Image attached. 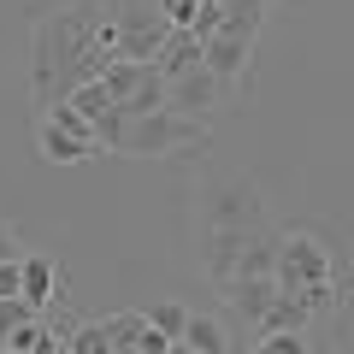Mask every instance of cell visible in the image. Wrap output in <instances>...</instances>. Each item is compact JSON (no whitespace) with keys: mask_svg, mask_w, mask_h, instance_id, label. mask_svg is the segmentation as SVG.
<instances>
[{"mask_svg":"<svg viewBox=\"0 0 354 354\" xmlns=\"http://www.w3.org/2000/svg\"><path fill=\"white\" fill-rule=\"evenodd\" d=\"M118 59V30H113V6L106 0H71L36 18L30 30V88L36 106L71 101L83 83H101V71Z\"/></svg>","mask_w":354,"mask_h":354,"instance_id":"1","label":"cell"},{"mask_svg":"<svg viewBox=\"0 0 354 354\" xmlns=\"http://www.w3.org/2000/svg\"><path fill=\"white\" fill-rule=\"evenodd\" d=\"M272 278H278V295H290L307 319H337L348 307V254L337 248L330 236L319 230H278V266H272Z\"/></svg>","mask_w":354,"mask_h":354,"instance_id":"2","label":"cell"},{"mask_svg":"<svg viewBox=\"0 0 354 354\" xmlns=\"http://www.w3.org/2000/svg\"><path fill=\"white\" fill-rule=\"evenodd\" d=\"M207 148H213V130L177 113L124 118V136H118V153H130V160H171V153H207Z\"/></svg>","mask_w":354,"mask_h":354,"instance_id":"3","label":"cell"},{"mask_svg":"<svg viewBox=\"0 0 354 354\" xmlns=\"http://www.w3.org/2000/svg\"><path fill=\"white\" fill-rule=\"evenodd\" d=\"M266 225V201L248 177H207L195 189V230H254Z\"/></svg>","mask_w":354,"mask_h":354,"instance_id":"4","label":"cell"},{"mask_svg":"<svg viewBox=\"0 0 354 354\" xmlns=\"http://www.w3.org/2000/svg\"><path fill=\"white\" fill-rule=\"evenodd\" d=\"M101 88H106V101H113L124 118H148V113H165V77H160V65L113 59V65L101 71Z\"/></svg>","mask_w":354,"mask_h":354,"instance_id":"5","label":"cell"},{"mask_svg":"<svg viewBox=\"0 0 354 354\" xmlns=\"http://www.w3.org/2000/svg\"><path fill=\"white\" fill-rule=\"evenodd\" d=\"M113 30H118V59H136V65H153L160 41L171 36L165 12L148 6V0H124V6H113Z\"/></svg>","mask_w":354,"mask_h":354,"instance_id":"6","label":"cell"},{"mask_svg":"<svg viewBox=\"0 0 354 354\" xmlns=\"http://www.w3.org/2000/svg\"><path fill=\"white\" fill-rule=\"evenodd\" d=\"M225 95H230V88L218 83L207 65H195V71H183V77L165 83V113L189 118V124H213V118L225 113Z\"/></svg>","mask_w":354,"mask_h":354,"instance_id":"7","label":"cell"},{"mask_svg":"<svg viewBox=\"0 0 354 354\" xmlns=\"http://www.w3.org/2000/svg\"><path fill=\"white\" fill-rule=\"evenodd\" d=\"M201 65L218 77L225 88H242L254 77V41L248 36H230V30H213L201 41Z\"/></svg>","mask_w":354,"mask_h":354,"instance_id":"8","label":"cell"},{"mask_svg":"<svg viewBox=\"0 0 354 354\" xmlns=\"http://www.w3.org/2000/svg\"><path fill=\"white\" fill-rule=\"evenodd\" d=\"M59 290H65V272L48 260V254H24V260H18V301L24 307L48 313V307L59 301Z\"/></svg>","mask_w":354,"mask_h":354,"instance_id":"9","label":"cell"},{"mask_svg":"<svg viewBox=\"0 0 354 354\" xmlns=\"http://www.w3.org/2000/svg\"><path fill=\"white\" fill-rule=\"evenodd\" d=\"M218 290H225L230 313L248 319L254 330H260V325H266V313L278 307V278H230V283H218Z\"/></svg>","mask_w":354,"mask_h":354,"instance_id":"10","label":"cell"},{"mask_svg":"<svg viewBox=\"0 0 354 354\" xmlns=\"http://www.w3.org/2000/svg\"><path fill=\"white\" fill-rule=\"evenodd\" d=\"M36 148H41L48 165H83V160L101 153V142H95V136H71V130H59V124L41 118V124H36Z\"/></svg>","mask_w":354,"mask_h":354,"instance_id":"11","label":"cell"},{"mask_svg":"<svg viewBox=\"0 0 354 354\" xmlns=\"http://www.w3.org/2000/svg\"><path fill=\"white\" fill-rule=\"evenodd\" d=\"M153 65H160L165 83L183 77V71H195V65H201V36H195V30H171V36L160 41V53H153Z\"/></svg>","mask_w":354,"mask_h":354,"instance_id":"12","label":"cell"},{"mask_svg":"<svg viewBox=\"0 0 354 354\" xmlns=\"http://www.w3.org/2000/svg\"><path fill=\"white\" fill-rule=\"evenodd\" d=\"M272 266H278V230L260 225L248 236V248H242V260H236V278H272Z\"/></svg>","mask_w":354,"mask_h":354,"instance_id":"13","label":"cell"},{"mask_svg":"<svg viewBox=\"0 0 354 354\" xmlns=\"http://www.w3.org/2000/svg\"><path fill=\"white\" fill-rule=\"evenodd\" d=\"M177 342H189V348H201V354H230V330H225L218 313H189V325H183Z\"/></svg>","mask_w":354,"mask_h":354,"instance_id":"14","label":"cell"},{"mask_svg":"<svg viewBox=\"0 0 354 354\" xmlns=\"http://www.w3.org/2000/svg\"><path fill=\"white\" fill-rule=\"evenodd\" d=\"M101 330H106V342H113V354H130V348H142V342L153 337L148 313H113V319H101Z\"/></svg>","mask_w":354,"mask_h":354,"instance_id":"15","label":"cell"},{"mask_svg":"<svg viewBox=\"0 0 354 354\" xmlns=\"http://www.w3.org/2000/svg\"><path fill=\"white\" fill-rule=\"evenodd\" d=\"M183 325H189V307H183V301H153L148 307V330H160L165 342L183 337Z\"/></svg>","mask_w":354,"mask_h":354,"instance_id":"16","label":"cell"},{"mask_svg":"<svg viewBox=\"0 0 354 354\" xmlns=\"http://www.w3.org/2000/svg\"><path fill=\"white\" fill-rule=\"evenodd\" d=\"M65 354H113V342H106L101 319H88V325H71V337H65Z\"/></svg>","mask_w":354,"mask_h":354,"instance_id":"17","label":"cell"},{"mask_svg":"<svg viewBox=\"0 0 354 354\" xmlns=\"http://www.w3.org/2000/svg\"><path fill=\"white\" fill-rule=\"evenodd\" d=\"M71 106H77V113H83V124H88V130L101 124L106 113H113V101H106V88H101V83H83V88H77V95H71Z\"/></svg>","mask_w":354,"mask_h":354,"instance_id":"18","label":"cell"},{"mask_svg":"<svg viewBox=\"0 0 354 354\" xmlns=\"http://www.w3.org/2000/svg\"><path fill=\"white\" fill-rule=\"evenodd\" d=\"M36 319H41V313H36V307H24L18 295H12V301H0V348H6L24 325H36Z\"/></svg>","mask_w":354,"mask_h":354,"instance_id":"19","label":"cell"},{"mask_svg":"<svg viewBox=\"0 0 354 354\" xmlns=\"http://www.w3.org/2000/svg\"><path fill=\"white\" fill-rule=\"evenodd\" d=\"M41 118H48V124H59V130H71V136H95V130L83 124V113H77L71 101H59V106H48V113H41Z\"/></svg>","mask_w":354,"mask_h":354,"instance_id":"20","label":"cell"},{"mask_svg":"<svg viewBox=\"0 0 354 354\" xmlns=\"http://www.w3.org/2000/svg\"><path fill=\"white\" fill-rule=\"evenodd\" d=\"M301 348H307V337H290V330H272V337L254 342V354H301Z\"/></svg>","mask_w":354,"mask_h":354,"instance_id":"21","label":"cell"},{"mask_svg":"<svg viewBox=\"0 0 354 354\" xmlns=\"http://www.w3.org/2000/svg\"><path fill=\"white\" fill-rule=\"evenodd\" d=\"M6 260H24V254H18V230L0 218V266H6Z\"/></svg>","mask_w":354,"mask_h":354,"instance_id":"22","label":"cell"},{"mask_svg":"<svg viewBox=\"0 0 354 354\" xmlns=\"http://www.w3.org/2000/svg\"><path fill=\"white\" fill-rule=\"evenodd\" d=\"M18 295V260H6L0 266V301H12Z\"/></svg>","mask_w":354,"mask_h":354,"instance_id":"23","label":"cell"},{"mask_svg":"<svg viewBox=\"0 0 354 354\" xmlns=\"http://www.w3.org/2000/svg\"><path fill=\"white\" fill-rule=\"evenodd\" d=\"M165 354H201V348H189V342H171V348H165Z\"/></svg>","mask_w":354,"mask_h":354,"instance_id":"24","label":"cell"},{"mask_svg":"<svg viewBox=\"0 0 354 354\" xmlns=\"http://www.w3.org/2000/svg\"><path fill=\"white\" fill-rule=\"evenodd\" d=\"M301 354H325V348H313V342H307V348H301Z\"/></svg>","mask_w":354,"mask_h":354,"instance_id":"25","label":"cell"}]
</instances>
